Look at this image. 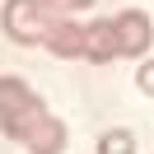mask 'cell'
I'll list each match as a JSON object with an SVG mask.
<instances>
[{
	"label": "cell",
	"mask_w": 154,
	"mask_h": 154,
	"mask_svg": "<svg viewBox=\"0 0 154 154\" xmlns=\"http://www.w3.org/2000/svg\"><path fill=\"white\" fill-rule=\"evenodd\" d=\"M47 117V103L38 98V89H28V79L0 75V131L23 145V135Z\"/></svg>",
	"instance_id": "6da1fadb"
},
{
	"label": "cell",
	"mask_w": 154,
	"mask_h": 154,
	"mask_svg": "<svg viewBox=\"0 0 154 154\" xmlns=\"http://www.w3.org/2000/svg\"><path fill=\"white\" fill-rule=\"evenodd\" d=\"M112 28H117V56H145L154 42V23L145 10H122L112 19Z\"/></svg>",
	"instance_id": "7a4b0ae2"
},
{
	"label": "cell",
	"mask_w": 154,
	"mask_h": 154,
	"mask_svg": "<svg viewBox=\"0 0 154 154\" xmlns=\"http://www.w3.org/2000/svg\"><path fill=\"white\" fill-rule=\"evenodd\" d=\"M47 28H51V23L42 19L38 10H33L28 0H10V5H5V33H10L14 42H23V47H38V42L47 38Z\"/></svg>",
	"instance_id": "3957f363"
},
{
	"label": "cell",
	"mask_w": 154,
	"mask_h": 154,
	"mask_svg": "<svg viewBox=\"0 0 154 154\" xmlns=\"http://www.w3.org/2000/svg\"><path fill=\"white\" fill-rule=\"evenodd\" d=\"M42 47H47L51 56H61V61L84 56V23H75V19H56V23L47 28V38H42Z\"/></svg>",
	"instance_id": "277c9868"
},
{
	"label": "cell",
	"mask_w": 154,
	"mask_h": 154,
	"mask_svg": "<svg viewBox=\"0 0 154 154\" xmlns=\"http://www.w3.org/2000/svg\"><path fill=\"white\" fill-rule=\"evenodd\" d=\"M112 56H117V28H112V19H94V23H84V56H79V61L107 66Z\"/></svg>",
	"instance_id": "5b68a950"
},
{
	"label": "cell",
	"mask_w": 154,
	"mask_h": 154,
	"mask_svg": "<svg viewBox=\"0 0 154 154\" xmlns=\"http://www.w3.org/2000/svg\"><path fill=\"white\" fill-rule=\"evenodd\" d=\"M23 149H28V154H61V149H66V126L47 112L28 135H23Z\"/></svg>",
	"instance_id": "8992f818"
},
{
	"label": "cell",
	"mask_w": 154,
	"mask_h": 154,
	"mask_svg": "<svg viewBox=\"0 0 154 154\" xmlns=\"http://www.w3.org/2000/svg\"><path fill=\"white\" fill-rule=\"evenodd\" d=\"M28 5H33L47 23H56V19H75L79 10H89V5H94V0H28Z\"/></svg>",
	"instance_id": "52a82bcc"
},
{
	"label": "cell",
	"mask_w": 154,
	"mask_h": 154,
	"mask_svg": "<svg viewBox=\"0 0 154 154\" xmlns=\"http://www.w3.org/2000/svg\"><path fill=\"white\" fill-rule=\"evenodd\" d=\"M98 154H135V135L126 126H112V131L98 135Z\"/></svg>",
	"instance_id": "ba28073f"
},
{
	"label": "cell",
	"mask_w": 154,
	"mask_h": 154,
	"mask_svg": "<svg viewBox=\"0 0 154 154\" xmlns=\"http://www.w3.org/2000/svg\"><path fill=\"white\" fill-rule=\"evenodd\" d=\"M135 84H140V94H149V98H154V61H145V66L135 70Z\"/></svg>",
	"instance_id": "9c48e42d"
}]
</instances>
